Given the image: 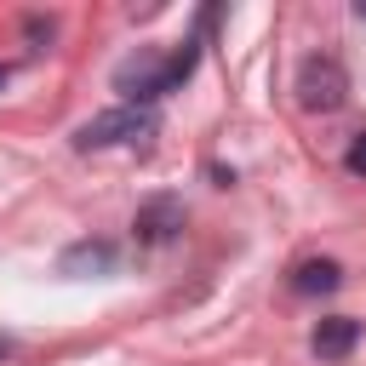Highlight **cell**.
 Instances as JSON below:
<instances>
[{
  "label": "cell",
  "mask_w": 366,
  "mask_h": 366,
  "mask_svg": "<svg viewBox=\"0 0 366 366\" xmlns=\"http://www.w3.org/2000/svg\"><path fill=\"white\" fill-rule=\"evenodd\" d=\"M109 263H114L109 240H80V246L63 252V274H74V269H109Z\"/></svg>",
  "instance_id": "52a82bcc"
},
{
  "label": "cell",
  "mask_w": 366,
  "mask_h": 366,
  "mask_svg": "<svg viewBox=\"0 0 366 366\" xmlns=\"http://www.w3.org/2000/svg\"><path fill=\"white\" fill-rule=\"evenodd\" d=\"M343 97H349V74L337 57H309L297 69V103L309 114H332V109H343Z\"/></svg>",
  "instance_id": "3957f363"
},
{
  "label": "cell",
  "mask_w": 366,
  "mask_h": 366,
  "mask_svg": "<svg viewBox=\"0 0 366 366\" xmlns=\"http://www.w3.org/2000/svg\"><path fill=\"white\" fill-rule=\"evenodd\" d=\"M6 80H11V69H6V63H0V92H6Z\"/></svg>",
  "instance_id": "9c48e42d"
},
{
  "label": "cell",
  "mask_w": 366,
  "mask_h": 366,
  "mask_svg": "<svg viewBox=\"0 0 366 366\" xmlns=\"http://www.w3.org/2000/svg\"><path fill=\"white\" fill-rule=\"evenodd\" d=\"M194 57H200V40H183L166 63H154V57H132V63H120V69H114V86L132 97V109H143V103H154V97L177 92V86L194 74Z\"/></svg>",
  "instance_id": "6da1fadb"
},
{
  "label": "cell",
  "mask_w": 366,
  "mask_h": 366,
  "mask_svg": "<svg viewBox=\"0 0 366 366\" xmlns=\"http://www.w3.org/2000/svg\"><path fill=\"white\" fill-rule=\"evenodd\" d=\"M343 166H349L355 177H366V132H360V137L349 143V154H343Z\"/></svg>",
  "instance_id": "ba28073f"
},
{
  "label": "cell",
  "mask_w": 366,
  "mask_h": 366,
  "mask_svg": "<svg viewBox=\"0 0 366 366\" xmlns=\"http://www.w3.org/2000/svg\"><path fill=\"white\" fill-rule=\"evenodd\" d=\"M360 17H366V0H360Z\"/></svg>",
  "instance_id": "30bf717a"
},
{
  "label": "cell",
  "mask_w": 366,
  "mask_h": 366,
  "mask_svg": "<svg viewBox=\"0 0 366 366\" xmlns=\"http://www.w3.org/2000/svg\"><path fill=\"white\" fill-rule=\"evenodd\" d=\"M177 229H183V206H177V200H154V206L137 212V240H149V246L172 240Z\"/></svg>",
  "instance_id": "8992f818"
},
{
  "label": "cell",
  "mask_w": 366,
  "mask_h": 366,
  "mask_svg": "<svg viewBox=\"0 0 366 366\" xmlns=\"http://www.w3.org/2000/svg\"><path fill=\"white\" fill-rule=\"evenodd\" d=\"M343 286V269L332 263V257H303L297 269H292V292L297 297H326V292H337Z\"/></svg>",
  "instance_id": "5b68a950"
},
{
  "label": "cell",
  "mask_w": 366,
  "mask_h": 366,
  "mask_svg": "<svg viewBox=\"0 0 366 366\" xmlns=\"http://www.w3.org/2000/svg\"><path fill=\"white\" fill-rule=\"evenodd\" d=\"M355 343H360V320H355V315H332V320H320L315 337H309V349H315L320 360H343Z\"/></svg>",
  "instance_id": "277c9868"
},
{
  "label": "cell",
  "mask_w": 366,
  "mask_h": 366,
  "mask_svg": "<svg viewBox=\"0 0 366 366\" xmlns=\"http://www.w3.org/2000/svg\"><path fill=\"white\" fill-rule=\"evenodd\" d=\"M154 114L149 109H109V114H92L80 132H74V149H149L154 143Z\"/></svg>",
  "instance_id": "7a4b0ae2"
}]
</instances>
